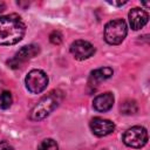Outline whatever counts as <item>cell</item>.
<instances>
[{
	"label": "cell",
	"instance_id": "1",
	"mask_svg": "<svg viewBox=\"0 0 150 150\" xmlns=\"http://www.w3.org/2000/svg\"><path fill=\"white\" fill-rule=\"evenodd\" d=\"M26 25L18 14L0 16V46H12L22 40Z\"/></svg>",
	"mask_w": 150,
	"mask_h": 150
},
{
	"label": "cell",
	"instance_id": "2",
	"mask_svg": "<svg viewBox=\"0 0 150 150\" xmlns=\"http://www.w3.org/2000/svg\"><path fill=\"white\" fill-rule=\"evenodd\" d=\"M61 94L59 91H52L43 96L30 110L29 118L32 121H41L46 118L53 110H55L61 102Z\"/></svg>",
	"mask_w": 150,
	"mask_h": 150
},
{
	"label": "cell",
	"instance_id": "3",
	"mask_svg": "<svg viewBox=\"0 0 150 150\" xmlns=\"http://www.w3.org/2000/svg\"><path fill=\"white\" fill-rule=\"evenodd\" d=\"M128 27L124 20L115 19L105 23L104 26V40L107 43L116 46L120 45L127 36Z\"/></svg>",
	"mask_w": 150,
	"mask_h": 150
},
{
	"label": "cell",
	"instance_id": "4",
	"mask_svg": "<svg viewBox=\"0 0 150 150\" xmlns=\"http://www.w3.org/2000/svg\"><path fill=\"white\" fill-rule=\"evenodd\" d=\"M123 143L127 146L130 148H142L148 142V131L145 128L139 127V125H135L129 128L124 134H123Z\"/></svg>",
	"mask_w": 150,
	"mask_h": 150
},
{
	"label": "cell",
	"instance_id": "5",
	"mask_svg": "<svg viewBox=\"0 0 150 150\" xmlns=\"http://www.w3.org/2000/svg\"><path fill=\"white\" fill-rule=\"evenodd\" d=\"M25 83L28 91L32 94H40L46 89L48 84V76L41 69H33L27 74Z\"/></svg>",
	"mask_w": 150,
	"mask_h": 150
},
{
	"label": "cell",
	"instance_id": "6",
	"mask_svg": "<svg viewBox=\"0 0 150 150\" xmlns=\"http://www.w3.org/2000/svg\"><path fill=\"white\" fill-rule=\"evenodd\" d=\"M39 53H40V48L36 45L23 46L19 52H16V54L11 60L7 61V64H8V67H11L13 69H18L23 63H26L28 60L35 57Z\"/></svg>",
	"mask_w": 150,
	"mask_h": 150
},
{
	"label": "cell",
	"instance_id": "7",
	"mask_svg": "<svg viewBox=\"0 0 150 150\" xmlns=\"http://www.w3.org/2000/svg\"><path fill=\"white\" fill-rule=\"evenodd\" d=\"M95 47L86 40H75L70 45V53L76 60H87L95 54Z\"/></svg>",
	"mask_w": 150,
	"mask_h": 150
},
{
	"label": "cell",
	"instance_id": "8",
	"mask_svg": "<svg viewBox=\"0 0 150 150\" xmlns=\"http://www.w3.org/2000/svg\"><path fill=\"white\" fill-rule=\"evenodd\" d=\"M90 129L94 135L98 137H103L110 135L115 130V124L112 121L102 118V117H94L90 121Z\"/></svg>",
	"mask_w": 150,
	"mask_h": 150
},
{
	"label": "cell",
	"instance_id": "9",
	"mask_svg": "<svg viewBox=\"0 0 150 150\" xmlns=\"http://www.w3.org/2000/svg\"><path fill=\"white\" fill-rule=\"evenodd\" d=\"M128 18H129V23H130V27L134 29V30H138L141 28H143L146 23H148V20H149V14L142 9V8H132L129 14H128Z\"/></svg>",
	"mask_w": 150,
	"mask_h": 150
},
{
	"label": "cell",
	"instance_id": "10",
	"mask_svg": "<svg viewBox=\"0 0 150 150\" xmlns=\"http://www.w3.org/2000/svg\"><path fill=\"white\" fill-rule=\"evenodd\" d=\"M114 95L112 93H103V94H100L97 95L94 101H93V107L96 111L98 112H105L108 110H110L114 105Z\"/></svg>",
	"mask_w": 150,
	"mask_h": 150
},
{
	"label": "cell",
	"instance_id": "11",
	"mask_svg": "<svg viewBox=\"0 0 150 150\" xmlns=\"http://www.w3.org/2000/svg\"><path fill=\"white\" fill-rule=\"evenodd\" d=\"M112 69L110 67H102V68H97L95 70H93L90 73V76H89V81H88V84L93 88L97 87L102 81H105L107 79L111 77L112 75Z\"/></svg>",
	"mask_w": 150,
	"mask_h": 150
},
{
	"label": "cell",
	"instance_id": "12",
	"mask_svg": "<svg viewBox=\"0 0 150 150\" xmlns=\"http://www.w3.org/2000/svg\"><path fill=\"white\" fill-rule=\"evenodd\" d=\"M138 110L137 103L135 100H124L120 105V111L123 115H134Z\"/></svg>",
	"mask_w": 150,
	"mask_h": 150
},
{
	"label": "cell",
	"instance_id": "13",
	"mask_svg": "<svg viewBox=\"0 0 150 150\" xmlns=\"http://www.w3.org/2000/svg\"><path fill=\"white\" fill-rule=\"evenodd\" d=\"M12 102H13L12 94L7 90L2 91L1 95H0V107H1V109H4V110L8 109L12 105Z\"/></svg>",
	"mask_w": 150,
	"mask_h": 150
},
{
	"label": "cell",
	"instance_id": "14",
	"mask_svg": "<svg viewBox=\"0 0 150 150\" xmlns=\"http://www.w3.org/2000/svg\"><path fill=\"white\" fill-rule=\"evenodd\" d=\"M38 150H59V145L53 138H46L41 141L38 146Z\"/></svg>",
	"mask_w": 150,
	"mask_h": 150
},
{
	"label": "cell",
	"instance_id": "15",
	"mask_svg": "<svg viewBox=\"0 0 150 150\" xmlns=\"http://www.w3.org/2000/svg\"><path fill=\"white\" fill-rule=\"evenodd\" d=\"M49 40H50V42L53 45H60L62 42V35H61V33L59 30H54V32L50 33Z\"/></svg>",
	"mask_w": 150,
	"mask_h": 150
},
{
	"label": "cell",
	"instance_id": "16",
	"mask_svg": "<svg viewBox=\"0 0 150 150\" xmlns=\"http://www.w3.org/2000/svg\"><path fill=\"white\" fill-rule=\"evenodd\" d=\"M0 150H14L12 145H9L8 143L6 142H1L0 143Z\"/></svg>",
	"mask_w": 150,
	"mask_h": 150
},
{
	"label": "cell",
	"instance_id": "17",
	"mask_svg": "<svg viewBox=\"0 0 150 150\" xmlns=\"http://www.w3.org/2000/svg\"><path fill=\"white\" fill-rule=\"evenodd\" d=\"M5 8H6V5H5V2L4 1H0V14L5 11Z\"/></svg>",
	"mask_w": 150,
	"mask_h": 150
},
{
	"label": "cell",
	"instance_id": "18",
	"mask_svg": "<svg viewBox=\"0 0 150 150\" xmlns=\"http://www.w3.org/2000/svg\"><path fill=\"white\" fill-rule=\"evenodd\" d=\"M108 2H109V1H108ZM109 4H111V5H115V6H122V5L127 4V1H122V2H109Z\"/></svg>",
	"mask_w": 150,
	"mask_h": 150
}]
</instances>
